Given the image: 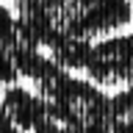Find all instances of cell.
Returning <instances> with one entry per match:
<instances>
[{"label":"cell","mask_w":133,"mask_h":133,"mask_svg":"<svg viewBox=\"0 0 133 133\" xmlns=\"http://www.w3.org/2000/svg\"><path fill=\"white\" fill-rule=\"evenodd\" d=\"M83 72L100 89H125L133 83V31L108 33L91 42Z\"/></svg>","instance_id":"cell-1"},{"label":"cell","mask_w":133,"mask_h":133,"mask_svg":"<svg viewBox=\"0 0 133 133\" xmlns=\"http://www.w3.org/2000/svg\"><path fill=\"white\" fill-rule=\"evenodd\" d=\"M0 105H3L6 116L25 133H56L58 130V119L53 116L44 97L31 91V89H25V86H19V83L3 86Z\"/></svg>","instance_id":"cell-2"},{"label":"cell","mask_w":133,"mask_h":133,"mask_svg":"<svg viewBox=\"0 0 133 133\" xmlns=\"http://www.w3.org/2000/svg\"><path fill=\"white\" fill-rule=\"evenodd\" d=\"M56 133H78V130H72V128H58Z\"/></svg>","instance_id":"cell-3"},{"label":"cell","mask_w":133,"mask_h":133,"mask_svg":"<svg viewBox=\"0 0 133 133\" xmlns=\"http://www.w3.org/2000/svg\"><path fill=\"white\" fill-rule=\"evenodd\" d=\"M11 3H14V6H19V3H25V0H11Z\"/></svg>","instance_id":"cell-4"},{"label":"cell","mask_w":133,"mask_h":133,"mask_svg":"<svg viewBox=\"0 0 133 133\" xmlns=\"http://www.w3.org/2000/svg\"><path fill=\"white\" fill-rule=\"evenodd\" d=\"M130 3H133V0H130Z\"/></svg>","instance_id":"cell-5"}]
</instances>
